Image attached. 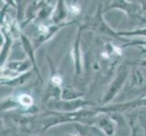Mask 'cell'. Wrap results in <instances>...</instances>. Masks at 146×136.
I'll list each match as a JSON object with an SVG mask.
<instances>
[{"instance_id": "ba28073f", "label": "cell", "mask_w": 146, "mask_h": 136, "mask_svg": "<svg viewBox=\"0 0 146 136\" xmlns=\"http://www.w3.org/2000/svg\"><path fill=\"white\" fill-rule=\"evenodd\" d=\"M82 30H83V28L80 27L77 37H76V41H75V43H74L73 51H72L74 67H75V73H76V74H79L82 71V65H81L82 58H81V49H80V40H81Z\"/></svg>"}, {"instance_id": "cb8c5ba5", "label": "cell", "mask_w": 146, "mask_h": 136, "mask_svg": "<svg viewBox=\"0 0 146 136\" xmlns=\"http://www.w3.org/2000/svg\"><path fill=\"white\" fill-rule=\"evenodd\" d=\"M143 126L145 128V131H146V117L143 119Z\"/></svg>"}, {"instance_id": "4fadbf2b", "label": "cell", "mask_w": 146, "mask_h": 136, "mask_svg": "<svg viewBox=\"0 0 146 136\" xmlns=\"http://www.w3.org/2000/svg\"><path fill=\"white\" fill-rule=\"evenodd\" d=\"M1 34H3L4 39H5V43L3 44V48L1 50V64H4L5 60H6L7 55L10 49V46H11L13 36L8 32H7L6 30H4L2 28H1Z\"/></svg>"}, {"instance_id": "7a4b0ae2", "label": "cell", "mask_w": 146, "mask_h": 136, "mask_svg": "<svg viewBox=\"0 0 146 136\" xmlns=\"http://www.w3.org/2000/svg\"><path fill=\"white\" fill-rule=\"evenodd\" d=\"M93 104L92 102L82 99L74 101H54L48 103V108L51 111L60 113H74L86 105Z\"/></svg>"}, {"instance_id": "e0dca14e", "label": "cell", "mask_w": 146, "mask_h": 136, "mask_svg": "<svg viewBox=\"0 0 146 136\" xmlns=\"http://www.w3.org/2000/svg\"><path fill=\"white\" fill-rule=\"evenodd\" d=\"M118 37L120 36H145L146 37V27L133 30V31H123V32H117Z\"/></svg>"}, {"instance_id": "7c38bea8", "label": "cell", "mask_w": 146, "mask_h": 136, "mask_svg": "<svg viewBox=\"0 0 146 136\" xmlns=\"http://www.w3.org/2000/svg\"><path fill=\"white\" fill-rule=\"evenodd\" d=\"M83 96L84 93L72 87H65L61 90V99L63 101H74L81 99Z\"/></svg>"}, {"instance_id": "3957f363", "label": "cell", "mask_w": 146, "mask_h": 136, "mask_svg": "<svg viewBox=\"0 0 146 136\" xmlns=\"http://www.w3.org/2000/svg\"><path fill=\"white\" fill-rule=\"evenodd\" d=\"M83 29H92L94 31H97L103 34H106L112 36H117V33L114 32L113 30L111 29V27L105 23V21L103 18V9H102V5H100L97 12L94 14V16L90 18L89 21L81 27Z\"/></svg>"}, {"instance_id": "ac0fdd59", "label": "cell", "mask_w": 146, "mask_h": 136, "mask_svg": "<svg viewBox=\"0 0 146 136\" xmlns=\"http://www.w3.org/2000/svg\"><path fill=\"white\" fill-rule=\"evenodd\" d=\"M20 105L18 100L15 101L12 99V97H10L8 100L4 101L3 103H1V110H6V109H12V108H17V107H20Z\"/></svg>"}, {"instance_id": "5b68a950", "label": "cell", "mask_w": 146, "mask_h": 136, "mask_svg": "<svg viewBox=\"0 0 146 136\" xmlns=\"http://www.w3.org/2000/svg\"><path fill=\"white\" fill-rule=\"evenodd\" d=\"M96 127H98L106 136H113L116 131V124L109 116H102L96 122Z\"/></svg>"}, {"instance_id": "30bf717a", "label": "cell", "mask_w": 146, "mask_h": 136, "mask_svg": "<svg viewBox=\"0 0 146 136\" xmlns=\"http://www.w3.org/2000/svg\"><path fill=\"white\" fill-rule=\"evenodd\" d=\"M115 7L123 9L128 15H132V16L138 15L140 12V6L139 5L131 4L127 1H114L112 6H111V8H115Z\"/></svg>"}, {"instance_id": "d6986e66", "label": "cell", "mask_w": 146, "mask_h": 136, "mask_svg": "<svg viewBox=\"0 0 146 136\" xmlns=\"http://www.w3.org/2000/svg\"><path fill=\"white\" fill-rule=\"evenodd\" d=\"M145 46L146 47V39L144 40H135L133 42H130L127 44H124L123 47H128V46Z\"/></svg>"}, {"instance_id": "d4e9b609", "label": "cell", "mask_w": 146, "mask_h": 136, "mask_svg": "<svg viewBox=\"0 0 146 136\" xmlns=\"http://www.w3.org/2000/svg\"><path fill=\"white\" fill-rule=\"evenodd\" d=\"M66 136H80L79 134L78 135H75V134H67Z\"/></svg>"}, {"instance_id": "44dd1931", "label": "cell", "mask_w": 146, "mask_h": 136, "mask_svg": "<svg viewBox=\"0 0 146 136\" xmlns=\"http://www.w3.org/2000/svg\"><path fill=\"white\" fill-rule=\"evenodd\" d=\"M70 11L74 15H78L80 13V6L77 4H74L70 6Z\"/></svg>"}, {"instance_id": "603a6c76", "label": "cell", "mask_w": 146, "mask_h": 136, "mask_svg": "<svg viewBox=\"0 0 146 136\" xmlns=\"http://www.w3.org/2000/svg\"><path fill=\"white\" fill-rule=\"evenodd\" d=\"M137 102H138V107L146 106V96L141 99H137Z\"/></svg>"}, {"instance_id": "ffe728a7", "label": "cell", "mask_w": 146, "mask_h": 136, "mask_svg": "<svg viewBox=\"0 0 146 136\" xmlns=\"http://www.w3.org/2000/svg\"><path fill=\"white\" fill-rule=\"evenodd\" d=\"M52 83H53V84L54 85V86H56L58 88L59 85L62 84V79L60 76H58V75H55V76L52 77Z\"/></svg>"}, {"instance_id": "7402d4cb", "label": "cell", "mask_w": 146, "mask_h": 136, "mask_svg": "<svg viewBox=\"0 0 146 136\" xmlns=\"http://www.w3.org/2000/svg\"><path fill=\"white\" fill-rule=\"evenodd\" d=\"M129 64H134V65H138V66H141V67H146V59H143V60H141V61H132V63H128Z\"/></svg>"}, {"instance_id": "5bb4252c", "label": "cell", "mask_w": 146, "mask_h": 136, "mask_svg": "<svg viewBox=\"0 0 146 136\" xmlns=\"http://www.w3.org/2000/svg\"><path fill=\"white\" fill-rule=\"evenodd\" d=\"M132 82L134 86L142 88L145 84V77L143 73L140 69H134L133 71Z\"/></svg>"}, {"instance_id": "6da1fadb", "label": "cell", "mask_w": 146, "mask_h": 136, "mask_svg": "<svg viewBox=\"0 0 146 136\" xmlns=\"http://www.w3.org/2000/svg\"><path fill=\"white\" fill-rule=\"evenodd\" d=\"M128 76H129L128 69L124 66H121L119 71H118L117 75L113 79V83L111 84L106 94H104L103 101H102V103H101L102 104V106H105V105H106L107 103H109L114 98L115 95H116L120 92V90L123 88V84H124L125 81H126Z\"/></svg>"}, {"instance_id": "52a82bcc", "label": "cell", "mask_w": 146, "mask_h": 136, "mask_svg": "<svg viewBox=\"0 0 146 136\" xmlns=\"http://www.w3.org/2000/svg\"><path fill=\"white\" fill-rule=\"evenodd\" d=\"M68 16V9L64 4V1H57L55 5L54 13L52 15V20L54 25H61L64 19L67 18Z\"/></svg>"}, {"instance_id": "2e32d148", "label": "cell", "mask_w": 146, "mask_h": 136, "mask_svg": "<svg viewBox=\"0 0 146 136\" xmlns=\"http://www.w3.org/2000/svg\"><path fill=\"white\" fill-rule=\"evenodd\" d=\"M17 100H18V102H19L20 105H21L22 107L30 108V107L33 106V103H34L33 97L28 94H20L18 96V98H17Z\"/></svg>"}, {"instance_id": "9c48e42d", "label": "cell", "mask_w": 146, "mask_h": 136, "mask_svg": "<svg viewBox=\"0 0 146 136\" xmlns=\"http://www.w3.org/2000/svg\"><path fill=\"white\" fill-rule=\"evenodd\" d=\"M74 125L80 136H104V133L96 126H91L80 123H74Z\"/></svg>"}, {"instance_id": "8fae6325", "label": "cell", "mask_w": 146, "mask_h": 136, "mask_svg": "<svg viewBox=\"0 0 146 136\" xmlns=\"http://www.w3.org/2000/svg\"><path fill=\"white\" fill-rule=\"evenodd\" d=\"M31 74H32V72L28 71L14 79H9V80L1 79V84L7 85V86H19V85L26 84V82L29 79V77L31 76Z\"/></svg>"}, {"instance_id": "8992f818", "label": "cell", "mask_w": 146, "mask_h": 136, "mask_svg": "<svg viewBox=\"0 0 146 136\" xmlns=\"http://www.w3.org/2000/svg\"><path fill=\"white\" fill-rule=\"evenodd\" d=\"M32 67V64L29 60L26 61H12L8 62L3 68H6L9 71L13 72L17 75H21L22 74H25L28 72V69Z\"/></svg>"}, {"instance_id": "277c9868", "label": "cell", "mask_w": 146, "mask_h": 136, "mask_svg": "<svg viewBox=\"0 0 146 136\" xmlns=\"http://www.w3.org/2000/svg\"><path fill=\"white\" fill-rule=\"evenodd\" d=\"M20 38H21V42H22L24 51L26 52V54H27L28 60L31 62L35 72L37 74L40 82H42L43 80H42V77H41V74H40V73H39V70H38L37 64H36V57H35V48L33 47V45H32L31 42H30L29 38L25 36V34H20Z\"/></svg>"}, {"instance_id": "9a60e30c", "label": "cell", "mask_w": 146, "mask_h": 136, "mask_svg": "<svg viewBox=\"0 0 146 136\" xmlns=\"http://www.w3.org/2000/svg\"><path fill=\"white\" fill-rule=\"evenodd\" d=\"M54 6L51 4H44V6L41 7V9L39 10V12L37 14V17L39 19L44 20L47 17H49L51 15L54 13Z\"/></svg>"}]
</instances>
